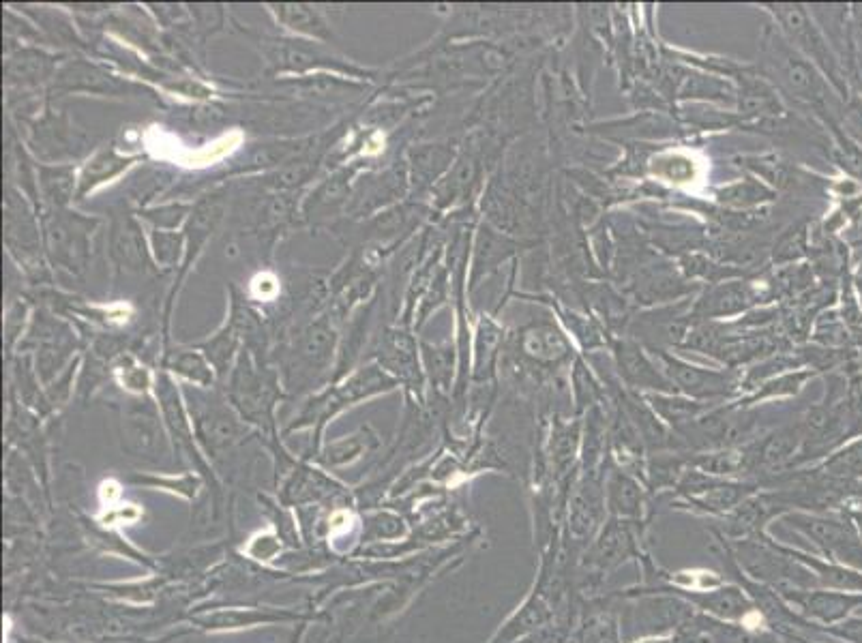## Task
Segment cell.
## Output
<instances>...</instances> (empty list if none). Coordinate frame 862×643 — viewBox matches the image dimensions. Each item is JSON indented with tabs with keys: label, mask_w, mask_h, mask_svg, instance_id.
<instances>
[{
	"label": "cell",
	"mask_w": 862,
	"mask_h": 643,
	"mask_svg": "<svg viewBox=\"0 0 862 643\" xmlns=\"http://www.w3.org/2000/svg\"><path fill=\"white\" fill-rule=\"evenodd\" d=\"M335 333L329 320H318L301 333L294 346V363L305 369H324L331 361Z\"/></svg>",
	"instance_id": "5bb4252c"
},
{
	"label": "cell",
	"mask_w": 862,
	"mask_h": 643,
	"mask_svg": "<svg viewBox=\"0 0 862 643\" xmlns=\"http://www.w3.org/2000/svg\"><path fill=\"white\" fill-rule=\"evenodd\" d=\"M843 121H845L847 133L854 136L858 144H862V101L860 99H852L847 103L843 110Z\"/></svg>",
	"instance_id": "8d00e7d4"
},
{
	"label": "cell",
	"mask_w": 862,
	"mask_h": 643,
	"mask_svg": "<svg viewBox=\"0 0 862 643\" xmlns=\"http://www.w3.org/2000/svg\"><path fill=\"white\" fill-rule=\"evenodd\" d=\"M161 446V433L153 412L136 410L125 418V448L138 457H151Z\"/></svg>",
	"instance_id": "ac0fdd59"
},
{
	"label": "cell",
	"mask_w": 862,
	"mask_h": 643,
	"mask_svg": "<svg viewBox=\"0 0 862 643\" xmlns=\"http://www.w3.org/2000/svg\"><path fill=\"white\" fill-rule=\"evenodd\" d=\"M517 245L509 236L492 230L489 226H481L477 238V251H474V273H472V288L479 286V279L489 275L496 266L507 260Z\"/></svg>",
	"instance_id": "9a60e30c"
},
{
	"label": "cell",
	"mask_w": 862,
	"mask_h": 643,
	"mask_svg": "<svg viewBox=\"0 0 862 643\" xmlns=\"http://www.w3.org/2000/svg\"><path fill=\"white\" fill-rule=\"evenodd\" d=\"M346 191H348V174L346 172L335 174L318 189L316 196H311L314 198L311 200V204H314V208L337 206L346 200Z\"/></svg>",
	"instance_id": "836d02e7"
},
{
	"label": "cell",
	"mask_w": 862,
	"mask_h": 643,
	"mask_svg": "<svg viewBox=\"0 0 862 643\" xmlns=\"http://www.w3.org/2000/svg\"><path fill=\"white\" fill-rule=\"evenodd\" d=\"M39 183L43 196L52 206L65 208L73 200V191H76V170H73V166H41Z\"/></svg>",
	"instance_id": "603a6c76"
},
{
	"label": "cell",
	"mask_w": 862,
	"mask_h": 643,
	"mask_svg": "<svg viewBox=\"0 0 862 643\" xmlns=\"http://www.w3.org/2000/svg\"><path fill=\"white\" fill-rule=\"evenodd\" d=\"M380 363L404 378H419V361H416L414 339L408 333L389 331L380 343Z\"/></svg>",
	"instance_id": "e0dca14e"
},
{
	"label": "cell",
	"mask_w": 862,
	"mask_h": 643,
	"mask_svg": "<svg viewBox=\"0 0 862 643\" xmlns=\"http://www.w3.org/2000/svg\"><path fill=\"white\" fill-rule=\"evenodd\" d=\"M770 16L775 18L781 35L792 43V46L811 61L817 69L824 73V78L830 86L839 91L843 97L847 88L843 82V67L839 54L830 46L828 37L811 16V11L802 5H766Z\"/></svg>",
	"instance_id": "7a4b0ae2"
},
{
	"label": "cell",
	"mask_w": 862,
	"mask_h": 643,
	"mask_svg": "<svg viewBox=\"0 0 862 643\" xmlns=\"http://www.w3.org/2000/svg\"><path fill=\"white\" fill-rule=\"evenodd\" d=\"M170 367L174 371H178V373H183V376H187L189 380L202 384V386H208V384H211V380H213L211 369H208L204 358L200 354H196V352H181V354H176L172 358V361H170Z\"/></svg>",
	"instance_id": "f546056e"
},
{
	"label": "cell",
	"mask_w": 862,
	"mask_h": 643,
	"mask_svg": "<svg viewBox=\"0 0 862 643\" xmlns=\"http://www.w3.org/2000/svg\"><path fill=\"white\" fill-rule=\"evenodd\" d=\"M236 348H239V333L234 331L232 324H228L219 335H215L211 341H206L200 346V350L208 358V363H211L221 376L228 371Z\"/></svg>",
	"instance_id": "83f0119b"
},
{
	"label": "cell",
	"mask_w": 862,
	"mask_h": 643,
	"mask_svg": "<svg viewBox=\"0 0 862 643\" xmlns=\"http://www.w3.org/2000/svg\"><path fill=\"white\" fill-rule=\"evenodd\" d=\"M455 151L447 144H427L416 148L412 153V166H414V183L421 187H429L436 183V178L453 166Z\"/></svg>",
	"instance_id": "44dd1931"
},
{
	"label": "cell",
	"mask_w": 862,
	"mask_h": 643,
	"mask_svg": "<svg viewBox=\"0 0 862 643\" xmlns=\"http://www.w3.org/2000/svg\"><path fill=\"white\" fill-rule=\"evenodd\" d=\"M110 258L125 273H148L153 268L140 226L131 217H116L110 228Z\"/></svg>",
	"instance_id": "9c48e42d"
},
{
	"label": "cell",
	"mask_w": 862,
	"mask_h": 643,
	"mask_svg": "<svg viewBox=\"0 0 862 643\" xmlns=\"http://www.w3.org/2000/svg\"><path fill=\"white\" fill-rule=\"evenodd\" d=\"M97 223V219L78 213H52L43 226V241H46L50 262L69 275H82L91 260V234Z\"/></svg>",
	"instance_id": "3957f363"
},
{
	"label": "cell",
	"mask_w": 862,
	"mask_h": 643,
	"mask_svg": "<svg viewBox=\"0 0 862 643\" xmlns=\"http://www.w3.org/2000/svg\"><path fill=\"white\" fill-rule=\"evenodd\" d=\"M269 58L277 69L286 71H305L316 65H333V56L322 54L320 48H311L303 41H275V48Z\"/></svg>",
	"instance_id": "d6986e66"
},
{
	"label": "cell",
	"mask_w": 862,
	"mask_h": 643,
	"mask_svg": "<svg viewBox=\"0 0 862 643\" xmlns=\"http://www.w3.org/2000/svg\"><path fill=\"white\" fill-rule=\"evenodd\" d=\"M655 354L659 358L661 371L665 373L667 380L676 384L682 393H687L695 399H712V397H723L732 391L734 380L730 373L695 367L687 361H680V358L672 354H667L665 350H659Z\"/></svg>",
	"instance_id": "8992f818"
},
{
	"label": "cell",
	"mask_w": 862,
	"mask_h": 643,
	"mask_svg": "<svg viewBox=\"0 0 862 643\" xmlns=\"http://www.w3.org/2000/svg\"><path fill=\"white\" fill-rule=\"evenodd\" d=\"M738 110L742 118H772L783 114V103L775 86L762 76L742 71L738 76Z\"/></svg>",
	"instance_id": "7c38bea8"
},
{
	"label": "cell",
	"mask_w": 862,
	"mask_h": 643,
	"mask_svg": "<svg viewBox=\"0 0 862 643\" xmlns=\"http://www.w3.org/2000/svg\"><path fill=\"white\" fill-rule=\"evenodd\" d=\"M52 71H54L52 56L37 50H22L7 61L5 78H7V84L31 86L46 80Z\"/></svg>",
	"instance_id": "ffe728a7"
},
{
	"label": "cell",
	"mask_w": 862,
	"mask_h": 643,
	"mask_svg": "<svg viewBox=\"0 0 862 643\" xmlns=\"http://www.w3.org/2000/svg\"><path fill=\"white\" fill-rule=\"evenodd\" d=\"M5 238L11 249H26L35 251L37 249V226L33 221V215L28 213L24 206V200L11 187L7 189V202H5Z\"/></svg>",
	"instance_id": "2e32d148"
},
{
	"label": "cell",
	"mask_w": 862,
	"mask_h": 643,
	"mask_svg": "<svg viewBox=\"0 0 862 643\" xmlns=\"http://www.w3.org/2000/svg\"><path fill=\"white\" fill-rule=\"evenodd\" d=\"M425 367L431 373V380L447 386L453 376V350L451 348H434L423 343Z\"/></svg>",
	"instance_id": "f1b7e54d"
},
{
	"label": "cell",
	"mask_w": 862,
	"mask_h": 643,
	"mask_svg": "<svg viewBox=\"0 0 862 643\" xmlns=\"http://www.w3.org/2000/svg\"><path fill=\"white\" fill-rule=\"evenodd\" d=\"M56 91H82V93H101V95H121L127 91L123 82L108 76L95 65L88 63H69L61 73H58Z\"/></svg>",
	"instance_id": "4fadbf2b"
},
{
	"label": "cell",
	"mask_w": 862,
	"mask_h": 643,
	"mask_svg": "<svg viewBox=\"0 0 862 643\" xmlns=\"http://www.w3.org/2000/svg\"><path fill=\"white\" fill-rule=\"evenodd\" d=\"M757 71L760 76L792 99L824 112L832 97V86L824 73L807 61L775 24H766L757 46Z\"/></svg>",
	"instance_id": "6da1fadb"
},
{
	"label": "cell",
	"mask_w": 862,
	"mask_h": 643,
	"mask_svg": "<svg viewBox=\"0 0 862 643\" xmlns=\"http://www.w3.org/2000/svg\"><path fill=\"white\" fill-rule=\"evenodd\" d=\"M659 166H661L659 174L672 183H687L693 178V161L689 157L667 155L659 159Z\"/></svg>",
	"instance_id": "e575fe53"
},
{
	"label": "cell",
	"mask_w": 862,
	"mask_h": 643,
	"mask_svg": "<svg viewBox=\"0 0 862 643\" xmlns=\"http://www.w3.org/2000/svg\"><path fill=\"white\" fill-rule=\"evenodd\" d=\"M230 397L243 410L247 418H264L271 412L277 397V384L273 373L260 371L249 354L239 358V365L232 376Z\"/></svg>",
	"instance_id": "5b68a950"
},
{
	"label": "cell",
	"mask_w": 862,
	"mask_h": 643,
	"mask_svg": "<svg viewBox=\"0 0 862 643\" xmlns=\"http://www.w3.org/2000/svg\"><path fill=\"white\" fill-rule=\"evenodd\" d=\"M614 361L622 380L633 388H652V391L672 393L674 386L663 371L650 361L635 339H620L614 343Z\"/></svg>",
	"instance_id": "ba28073f"
},
{
	"label": "cell",
	"mask_w": 862,
	"mask_h": 643,
	"mask_svg": "<svg viewBox=\"0 0 862 643\" xmlns=\"http://www.w3.org/2000/svg\"><path fill=\"white\" fill-rule=\"evenodd\" d=\"M798 444V431L796 429H781L777 433H772L770 438H766L760 446H757V461L764 463V466H779V463L787 461Z\"/></svg>",
	"instance_id": "4316f807"
},
{
	"label": "cell",
	"mask_w": 862,
	"mask_h": 643,
	"mask_svg": "<svg viewBox=\"0 0 862 643\" xmlns=\"http://www.w3.org/2000/svg\"><path fill=\"white\" fill-rule=\"evenodd\" d=\"M757 290L751 286L749 281H721L712 283V286L704 292L700 301H695L691 309L693 320H717V318H730L736 313L747 311L757 303Z\"/></svg>",
	"instance_id": "52a82bcc"
},
{
	"label": "cell",
	"mask_w": 862,
	"mask_h": 643,
	"mask_svg": "<svg viewBox=\"0 0 862 643\" xmlns=\"http://www.w3.org/2000/svg\"><path fill=\"white\" fill-rule=\"evenodd\" d=\"M500 341L502 331L489 318H485L479 326V337H477V378H487L494 369L496 356L500 352Z\"/></svg>",
	"instance_id": "484cf974"
},
{
	"label": "cell",
	"mask_w": 862,
	"mask_h": 643,
	"mask_svg": "<svg viewBox=\"0 0 862 643\" xmlns=\"http://www.w3.org/2000/svg\"><path fill=\"white\" fill-rule=\"evenodd\" d=\"M592 303L597 305V309L603 313L607 324H616V322L627 320V305H624V298H620L612 290H607V288L592 290Z\"/></svg>",
	"instance_id": "d6a6232c"
},
{
	"label": "cell",
	"mask_w": 862,
	"mask_h": 643,
	"mask_svg": "<svg viewBox=\"0 0 862 643\" xmlns=\"http://www.w3.org/2000/svg\"><path fill=\"white\" fill-rule=\"evenodd\" d=\"M715 196H717V202L723 206L753 208L775 200V191H770L764 183L757 181V178H745V181H738L717 189Z\"/></svg>",
	"instance_id": "cb8c5ba5"
},
{
	"label": "cell",
	"mask_w": 862,
	"mask_h": 643,
	"mask_svg": "<svg viewBox=\"0 0 862 643\" xmlns=\"http://www.w3.org/2000/svg\"><path fill=\"white\" fill-rule=\"evenodd\" d=\"M129 163H131V159L121 157L114 151V148H106V151L97 153L91 161L86 163V168L82 172L80 187L76 193L78 200H82L88 191H93L101 183H106V181H110V178H114L123 170H127Z\"/></svg>",
	"instance_id": "7402d4cb"
},
{
	"label": "cell",
	"mask_w": 862,
	"mask_h": 643,
	"mask_svg": "<svg viewBox=\"0 0 862 643\" xmlns=\"http://www.w3.org/2000/svg\"><path fill=\"white\" fill-rule=\"evenodd\" d=\"M513 348L519 361L534 369H554L573 354L567 335L549 320H532L519 328Z\"/></svg>",
	"instance_id": "277c9868"
},
{
	"label": "cell",
	"mask_w": 862,
	"mask_h": 643,
	"mask_svg": "<svg viewBox=\"0 0 862 643\" xmlns=\"http://www.w3.org/2000/svg\"><path fill=\"white\" fill-rule=\"evenodd\" d=\"M196 425L200 440L213 455L226 451L243 436L239 421L219 401H206V406L196 414Z\"/></svg>",
	"instance_id": "30bf717a"
},
{
	"label": "cell",
	"mask_w": 862,
	"mask_h": 643,
	"mask_svg": "<svg viewBox=\"0 0 862 643\" xmlns=\"http://www.w3.org/2000/svg\"><path fill=\"white\" fill-rule=\"evenodd\" d=\"M226 211V196L224 193H211V196L202 198L196 206L191 208V217H189V226H187V253H185V262H183V273L181 277L187 273V268L191 266V262L198 258V253L202 251L204 243L208 241V236L215 232V228L219 226L221 217H224Z\"/></svg>",
	"instance_id": "8fae6325"
},
{
	"label": "cell",
	"mask_w": 862,
	"mask_h": 643,
	"mask_svg": "<svg viewBox=\"0 0 862 643\" xmlns=\"http://www.w3.org/2000/svg\"><path fill=\"white\" fill-rule=\"evenodd\" d=\"M807 247V230L805 226H792L775 245V260L777 262H794L798 260Z\"/></svg>",
	"instance_id": "4dcf8cb0"
},
{
	"label": "cell",
	"mask_w": 862,
	"mask_h": 643,
	"mask_svg": "<svg viewBox=\"0 0 862 643\" xmlns=\"http://www.w3.org/2000/svg\"><path fill=\"white\" fill-rule=\"evenodd\" d=\"M153 243L157 249V258L163 264H172L178 258V243H181V236L157 230L153 236Z\"/></svg>",
	"instance_id": "d590c367"
},
{
	"label": "cell",
	"mask_w": 862,
	"mask_h": 643,
	"mask_svg": "<svg viewBox=\"0 0 862 643\" xmlns=\"http://www.w3.org/2000/svg\"><path fill=\"white\" fill-rule=\"evenodd\" d=\"M609 493H612V506L622 513H635L639 502L637 485L624 474H616L609 483Z\"/></svg>",
	"instance_id": "1f68e13d"
},
{
	"label": "cell",
	"mask_w": 862,
	"mask_h": 643,
	"mask_svg": "<svg viewBox=\"0 0 862 643\" xmlns=\"http://www.w3.org/2000/svg\"><path fill=\"white\" fill-rule=\"evenodd\" d=\"M275 11L279 22H284L296 33L320 37V39L331 37L329 26H326V22L322 20V16L316 9H311L307 5H279Z\"/></svg>",
	"instance_id": "d4e9b609"
}]
</instances>
